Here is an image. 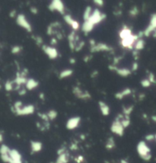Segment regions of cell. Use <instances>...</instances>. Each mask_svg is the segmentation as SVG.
I'll return each mask as SVG.
<instances>
[{
	"label": "cell",
	"mask_w": 156,
	"mask_h": 163,
	"mask_svg": "<svg viewBox=\"0 0 156 163\" xmlns=\"http://www.w3.org/2000/svg\"><path fill=\"white\" fill-rule=\"evenodd\" d=\"M148 79H149V81H150L151 83H156V79H155V75L153 74V73H149V76H148Z\"/></svg>",
	"instance_id": "obj_41"
},
{
	"label": "cell",
	"mask_w": 156,
	"mask_h": 163,
	"mask_svg": "<svg viewBox=\"0 0 156 163\" xmlns=\"http://www.w3.org/2000/svg\"><path fill=\"white\" fill-rule=\"evenodd\" d=\"M95 27V25L92 23L90 22L89 21H85L82 25V31L85 34H88L93 30Z\"/></svg>",
	"instance_id": "obj_24"
},
{
	"label": "cell",
	"mask_w": 156,
	"mask_h": 163,
	"mask_svg": "<svg viewBox=\"0 0 156 163\" xmlns=\"http://www.w3.org/2000/svg\"><path fill=\"white\" fill-rule=\"evenodd\" d=\"M152 120L153 121L155 122V123H156V115H153V116L152 117Z\"/></svg>",
	"instance_id": "obj_54"
},
{
	"label": "cell",
	"mask_w": 156,
	"mask_h": 163,
	"mask_svg": "<svg viewBox=\"0 0 156 163\" xmlns=\"http://www.w3.org/2000/svg\"><path fill=\"white\" fill-rule=\"evenodd\" d=\"M42 50L47 54L50 60H55L59 56V52L56 48L53 46H48L43 44L42 46Z\"/></svg>",
	"instance_id": "obj_11"
},
{
	"label": "cell",
	"mask_w": 156,
	"mask_h": 163,
	"mask_svg": "<svg viewBox=\"0 0 156 163\" xmlns=\"http://www.w3.org/2000/svg\"><path fill=\"white\" fill-rule=\"evenodd\" d=\"M98 70H94V71L91 73V77L94 79V78H95V77L98 76Z\"/></svg>",
	"instance_id": "obj_45"
},
{
	"label": "cell",
	"mask_w": 156,
	"mask_h": 163,
	"mask_svg": "<svg viewBox=\"0 0 156 163\" xmlns=\"http://www.w3.org/2000/svg\"><path fill=\"white\" fill-rule=\"evenodd\" d=\"M145 140L146 142H152L155 140V134L152 133H149V134H147L145 137Z\"/></svg>",
	"instance_id": "obj_38"
},
{
	"label": "cell",
	"mask_w": 156,
	"mask_h": 163,
	"mask_svg": "<svg viewBox=\"0 0 156 163\" xmlns=\"http://www.w3.org/2000/svg\"><path fill=\"white\" fill-rule=\"evenodd\" d=\"M105 19H106V15L103 13V12H101L98 9H95L93 11V12H92V15H91L90 19L88 20H87V21H89L90 22L92 23L95 26L97 24H100Z\"/></svg>",
	"instance_id": "obj_6"
},
{
	"label": "cell",
	"mask_w": 156,
	"mask_h": 163,
	"mask_svg": "<svg viewBox=\"0 0 156 163\" xmlns=\"http://www.w3.org/2000/svg\"><path fill=\"white\" fill-rule=\"evenodd\" d=\"M155 140L156 141V133H155Z\"/></svg>",
	"instance_id": "obj_56"
},
{
	"label": "cell",
	"mask_w": 156,
	"mask_h": 163,
	"mask_svg": "<svg viewBox=\"0 0 156 163\" xmlns=\"http://www.w3.org/2000/svg\"><path fill=\"white\" fill-rule=\"evenodd\" d=\"M10 158H11V162L10 163H17L22 162V156L20 153L19 150L15 149H11L10 151Z\"/></svg>",
	"instance_id": "obj_18"
},
{
	"label": "cell",
	"mask_w": 156,
	"mask_h": 163,
	"mask_svg": "<svg viewBox=\"0 0 156 163\" xmlns=\"http://www.w3.org/2000/svg\"><path fill=\"white\" fill-rule=\"evenodd\" d=\"M50 44L51 45H56V44H57V40H56V38H52L51 41H50Z\"/></svg>",
	"instance_id": "obj_49"
},
{
	"label": "cell",
	"mask_w": 156,
	"mask_h": 163,
	"mask_svg": "<svg viewBox=\"0 0 156 163\" xmlns=\"http://www.w3.org/2000/svg\"><path fill=\"white\" fill-rule=\"evenodd\" d=\"M75 162L76 163H83L85 162V158L82 155H78L75 159Z\"/></svg>",
	"instance_id": "obj_40"
},
{
	"label": "cell",
	"mask_w": 156,
	"mask_h": 163,
	"mask_svg": "<svg viewBox=\"0 0 156 163\" xmlns=\"http://www.w3.org/2000/svg\"><path fill=\"white\" fill-rule=\"evenodd\" d=\"M110 130V131L113 134H115V135L118 136V137H123L124 135L125 128L123 126V124H122V123H121L120 120L117 117H115L114 120L112 122Z\"/></svg>",
	"instance_id": "obj_4"
},
{
	"label": "cell",
	"mask_w": 156,
	"mask_h": 163,
	"mask_svg": "<svg viewBox=\"0 0 156 163\" xmlns=\"http://www.w3.org/2000/svg\"><path fill=\"white\" fill-rule=\"evenodd\" d=\"M139 12H140V10H139V9H138L136 6L132 7V9L129 11V14H130V15L131 17H136V15H138Z\"/></svg>",
	"instance_id": "obj_33"
},
{
	"label": "cell",
	"mask_w": 156,
	"mask_h": 163,
	"mask_svg": "<svg viewBox=\"0 0 156 163\" xmlns=\"http://www.w3.org/2000/svg\"><path fill=\"white\" fill-rule=\"evenodd\" d=\"M91 58H92V56H85V57H84V59H83L84 62L88 63L90 61V60H91Z\"/></svg>",
	"instance_id": "obj_46"
},
{
	"label": "cell",
	"mask_w": 156,
	"mask_h": 163,
	"mask_svg": "<svg viewBox=\"0 0 156 163\" xmlns=\"http://www.w3.org/2000/svg\"><path fill=\"white\" fill-rule=\"evenodd\" d=\"M144 98H145V95H144V94H140V96H139L140 100H143L144 99Z\"/></svg>",
	"instance_id": "obj_53"
},
{
	"label": "cell",
	"mask_w": 156,
	"mask_h": 163,
	"mask_svg": "<svg viewBox=\"0 0 156 163\" xmlns=\"http://www.w3.org/2000/svg\"><path fill=\"white\" fill-rule=\"evenodd\" d=\"M17 163H22V162H17Z\"/></svg>",
	"instance_id": "obj_57"
},
{
	"label": "cell",
	"mask_w": 156,
	"mask_h": 163,
	"mask_svg": "<svg viewBox=\"0 0 156 163\" xmlns=\"http://www.w3.org/2000/svg\"><path fill=\"white\" fill-rule=\"evenodd\" d=\"M10 149L7 145L2 143L0 148V153H1V159L5 163L11 162V158H10Z\"/></svg>",
	"instance_id": "obj_13"
},
{
	"label": "cell",
	"mask_w": 156,
	"mask_h": 163,
	"mask_svg": "<svg viewBox=\"0 0 156 163\" xmlns=\"http://www.w3.org/2000/svg\"><path fill=\"white\" fill-rule=\"evenodd\" d=\"M108 68H109L110 70L114 71L121 77L130 76L131 75V73H132V70H130V69H127V68H119L117 67V66H116V65H113V64L108 66Z\"/></svg>",
	"instance_id": "obj_12"
},
{
	"label": "cell",
	"mask_w": 156,
	"mask_h": 163,
	"mask_svg": "<svg viewBox=\"0 0 156 163\" xmlns=\"http://www.w3.org/2000/svg\"><path fill=\"white\" fill-rule=\"evenodd\" d=\"M93 1L94 3L96 5V6H98V7H102L103 6H104V0H92Z\"/></svg>",
	"instance_id": "obj_42"
},
{
	"label": "cell",
	"mask_w": 156,
	"mask_h": 163,
	"mask_svg": "<svg viewBox=\"0 0 156 163\" xmlns=\"http://www.w3.org/2000/svg\"><path fill=\"white\" fill-rule=\"evenodd\" d=\"M98 107L99 109H100V113H101V115L103 116H108L110 115V108L109 105L106 103V102H104L103 101H98Z\"/></svg>",
	"instance_id": "obj_20"
},
{
	"label": "cell",
	"mask_w": 156,
	"mask_h": 163,
	"mask_svg": "<svg viewBox=\"0 0 156 163\" xmlns=\"http://www.w3.org/2000/svg\"><path fill=\"white\" fill-rule=\"evenodd\" d=\"M140 84H141V85L143 88H149V87L151 86L152 83H151L150 81H149V79L147 78V79H142L141 82H140Z\"/></svg>",
	"instance_id": "obj_35"
},
{
	"label": "cell",
	"mask_w": 156,
	"mask_h": 163,
	"mask_svg": "<svg viewBox=\"0 0 156 163\" xmlns=\"http://www.w3.org/2000/svg\"><path fill=\"white\" fill-rule=\"evenodd\" d=\"M80 123H81V117L78 116L72 117L66 121V127L69 130H73L78 127Z\"/></svg>",
	"instance_id": "obj_14"
},
{
	"label": "cell",
	"mask_w": 156,
	"mask_h": 163,
	"mask_svg": "<svg viewBox=\"0 0 156 163\" xmlns=\"http://www.w3.org/2000/svg\"><path fill=\"white\" fill-rule=\"evenodd\" d=\"M116 147V142L115 140L113 137H108V140H106L105 142V149L108 151H111V150L114 149V148Z\"/></svg>",
	"instance_id": "obj_25"
},
{
	"label": "cell",
	"mask_w": 156,
	"mask_h": 163,
	"mask_svg": "<svg viewBox=\"0 0 156 163\" xmlns=\"http://www.w3.org/2000/svg\"><path fill=\"white\" fill-rule=\"evenodd\" d=\"M136 151L140 158H141L144 161H150L152 157V150L149 145L147 144L146 141L145 140H141L138 142L137 146H136Z\"/></svg>",
	"instance_id": "obj_2"
},
{
	"label": "cell",
	"mask_w": 156,
	"mask_h": 163,
	"mask_svg": "<svg viewBox=\"0 0 156 163\" xmlns=\"http://www.w3.org/2000/svg\"><path fill=\"white\" fill-rule=\"evenodd\" d=\"M145 47V41L142 39V38H140L135 43V46H134V50L137 51H142L143 48Z\"/></svg>",
	"instance_id": "obj_28"
},
{
	"label": "cell",
	"mask_w": 156,
	"mask_h": 163,
	"mask_svg": "<svg viewBox=\"0 0 156 163\" xmlns=\"http://www.w3.org/2000/svg\"><path fill=\"white\" fill-rule=\"evenodd\" d=\"M73 93L77 98L83 101H88L91 98V94L87 90H83L78 86H74L73 88Z\"/></svg>",
	"instance_id": "obj_7"
},
{
	"label": "cell",
	"mask_w": 156,
	"mask_h": 163,
	"mask_svg": "<svg viewBox=\"0 0 156 163\" xmlns=\"http://www.w3.org/2000/svg\"><path fill=\"white\" fill-rule=\"evenodd\" d=\"M132 94V89L130 88H125L115 94V98L117 100H122L124 98L130 96Z\"/></svg>",
	"instance_id": "obj_21"
},
{
	"label": "cell",
	"mask_w": 156,
	"mask_h": 163,
	"mask_svg": "<svg viewBox=\"0 0 156 163\" xmlns=\"http://www.w3.org/2000/svg\"><path fill=\"white\" fill-rule=\"evenodd\" d=\"M120 163H130V162H129L128 160L126 159H121L120 161Z\"/></svg>",
	"instance_id": "obj_52"
},
{
	"label": "cell",
	"mask_w": 156,
	"mask_h": 163,
	"mask_svg": "<svg viewBox=\"0 0 156 163\" xmlns=\"http://www.w3.org/2000/svg\"><path fill=\"white\" fill-rule=\"evenodd\" d=\"M121 59H122L121 56H116V57H114V59H113V65H116V66H117V64L119 63V62L120 61Z\"/></svg>",
	"instance_id": "obj_43"
},
{
	"label": "cell",
	"mask_w": 156,
	"mask_h": 163,
	"mask_svg": "<svg viewBox=\"0 0 156 163\" xmlns=\"http://www.w3.org/2000/svg\"><path fill=\"white\" fill-rule=\"evenodd\" d=\"M134 107L133 105H128V106H125L123 108V113L124 115H127V116H130V115L132 114V111H133Z\"/></svg>",
	"instance_id": "obj_30"
},
{
	"label": "cell",
	"mask_w": 156,
	"mask_h": 163,
	"mask_svg": "<svg viewBox=\"0 0 156 163\" xmlns=\"http://www.w3.org/2000/svg\"><path fill=\"white\" fill-rule=\"evenodd\" d=\"M90 50H91V53L110 52L111 51H113V49L110 46L104 43H97L94 47H91Z\"/></svg>",
	"instance_id": "obj_15"
},
{
	"label": "cell",
	"mask_w": 156,
	"mask_h": 163,
	"mask_svg": "<svg viewBox=\"0 0 156 163\" xmlns=\"http://www.w3.org/2000/svg\"><path fill=\"white\" fill-rule=\"evenodd\" d=\"M48 9L50 11H56L62 15H65V6L62 0H52L49 5Z\"/></svg>",
	"instance_id": "obj_9"
},
{
	"label": "cell",
	"mask_w": 156,
	"mask_h": 163,
	"mask_svg": "<svg viewBox=\"0 0 156 163\" xmlns=\"http://www.w3.org/2000/svg\"><path fill=\"white\" fill-rule=\"evenodd\" d=\"M63 19H64V21H66L67 24H69V26L72 28L73 31H76L79 29L80 28V25H79V23L76 21V20H75L73 17H72V15H69V14H65V15H63Z\"/></svg>",
	"instance_id": "obj_16"
},
{
	"label": "cell",
	"mask_w": 156,
	"mask_h": 163,
	"mask_svg": "<svg viewBox=\"0 0 156 163\" xmlns=\"http://www.w3.org/2000/svg\"><path fill=\"white\" fill-rule=\"evenodd\" d=\"M132 33L131 29H130L128 26H126V25L123 26V28H121V30L119 32V36L120 40H123L126 38H128V37H130V36L132 35Z\"/></svg>",
	"instance_id": "obj_22"
},
{
	"label": "cell",
	"mask_w": 156,
	"mask_h": 163,
	"mask_svg": "<svg viewBox=\"0 0 156 163\" xmlns=\"http://www.w3.org/2000/svg\"><path fill=\"white\" fill-rule=\"evenodd\" d=\"M85 41H79V42L78 43V44L76 45V49H75V51H77V52H78V51H81L83 49V47H85Z\"/></svg>",
	"instance_id": "obj_37"
},
{
	"label": "cell",
	"mask_w": 156,
	"mask_h": 163,
	"mask_svg": "<svg viewBox=\"0 0 156 163\" xmlns=\"http://www.w3.org/2000/svg\"><path fill=\"white\" fill-rule=\"evenodd\" d=\"M12 111L18 116H28L33 115L35 111V107L33 105H24L21 101H18L13 105Z\"/></svg>",
	"instance_id": "obj_1"
},
{
	"label": "cell",
	"mask_w": 156,
	"mask_h": 163,
	"mask_svg": "<svg viewBox=\"0 0 156 163\" xmlns=\"http://www.w3.org/2000/svg\"><path fill=\"white\" fill-rule=\"evenodd\" d=\"M69 63H70L71 64H75V63H76V60H75L74 58H73V57H72V58L69 59Z\"/></svg>",
	"instance_id": "obj_51"
},
{
	"label": "cell",
	"mask_w": 156,
	"mask_h": 163,
	"mask_svg": "<svg viewBox=\"0 0 156 163\" xmlns=\"http://www.w3.org/2000/svg\"><path fill=\"white\" fill-rule=\"evenodd\" d=\"M92 12H93V10H92V8L91 6H87L85 8V9L83 13L84 21H87V20H88L90 19L91 15H92Z\"/></svg>",
	"instance_id": "obj_29"
},
{
	"label": "cell",
	"mask_w": 156,
	"mask_h": 163,
	"mask_svg": "<svg viewBox=\"0 0 156 163\" xmlns=\"http://www.w3.org/2000/svg\"><path fill=\"white\" fill-rule=\"evenodd\" d=\"M39 85V83L38 81H37L34 79H28L27 81L26 84H25V88L27 90L32 91L33 89H35Z\"/></svg>",
	"instance_id": "obj_23"
},
{
	"label": "cell",
	"mask_w": 156,
	"mask_h": 163,
	"mask_svg": "<svg viewBox=\"0 0 156 163\" xmlns=\"http://www.w3.org/2000/svg\"><path fill=\"white\" fill-rule=\"evenodd\" d=\"M38 116L44 122H49V120H50L47 113H38Z\"/></svg>",
	"instance_id": "obj_39"
},
{
	"label": "cell",
	"mask_w": 156,
	"mask_h": 163,
	"mask_svg": "<svg viewBox=\"0 0 156 163\" xmlns=\"http://www.w3.org/2000/svg\"><path fill=\"white\" fill-rule=\"evenodd\" d=\"M57 158L54 163H69L70 154L65 146H61L57 150Z\"/></svg>",
	"instance_id": "obj_3"
},
{
	"label": "cell",
	"mask_w": 156,
	"mask_h": 163,
	"mask_svg": "<svg viewBox=\"0 0 156 163\" xmlns=\"http://www.w3.org/2000/svg\"><path fill=\"white\" fill-rule=\"evenodd\" d=\"M14 85L15 84H14L13 81H6V83H5V89L7 92H11L14 89Z\"/></svg>",
	"instance_id": "obj_32"
},
{
	"label": "cell",
	"mask_w": 156,
	"mask_h": 163,
	"mask_svg": "<svg viewBox=\"0 0 156 163\" xmlns=\"http://www.w3.org/2000/svg\"><path fill=\"white\" fill-rule=\"evenodd\" d=\"M152 36H153V38H156V31H155L154 32L152 33Z\"/></svg>",
	"instance_id": "obj_55"
},
{
	"label": "cell",
	"mask_w": 156,
	"mask_h": 163,
	"mask_svg": "<svg viewBox=\"0 0 156 163\" xmlns=\"http://www.w3.org/2000/svg\"><path fill=\"white\" fill-rule=\"evenodd\" d=\"M30 148L32 154L38 153L43 149V143L40 141L31 140L30 142Z\"/></svg>",
	"instance_id": "obj_19"
},
{
	"label": "cell",
	"mask_w": 156,
	"mask_h": 163,
	"mask_svg": "<svg viewBox=\"0 0 156 163\" xmlns=\"http://www.w3.org/2000/svg\"><path fill=\"white\" fill-rule=\"evenodd\" d=\"M19 94L20 95H24L26 94V88H21L19 91Z\"/></svg>",
	"instance_id": "obj_48"
},
{
	"label": "cell",
	"mask_w": 156,
	"mask_h": 163,
	"mask_svg": "<svg viewBox=\"0 0 156 163\" xmlns=\"http://www.w3.org/2000/svg\"><path fill=\"white\" fill-rule=\"evenodd\" d=\"M155 31H156V13L152 14V16H151L149 25L142 31L143 36L149 37L151 34H152V33Z\"/></svg>",
	"instance_id": "obj_10"
},
{
	"label": "cell",
	"mask_w": 156,
	"mask_h": 163,
	"mask_svg": "<svg viewBox=\"0 0 156 163\" xmlns=\"http://www.w3.org/2000/svg\"><path fill=\"white\" fill-rule=\"evenodd\" d=\"M68 41H69V45L72 51L76 49V47L78 44V37L76 34V32L75 31H73L70 34L68 35Z\"/></svg>",
	"instance_id": "obj_17"
},
{
	"label": "cell",
	"mask_w": 156,
	"mask_h": 163,
	"mask_svg": "<svg viewBox=\"0 0 156 163\" xmlns=\"http://www.w3.org/2000/svg\"><path fill=\"white\" fill-rule=\"evenodd\" d=\"M138 68H139V63L137 62H135L132 63V72H135L138 70Z\"/></svg>",
	"instance_id": "obj_44"
},
{
	"label": "cell",
	"mask_w": 156,
	"mask_h": 163,
	"mask_svg": "<svg viewBox=\"0 0 156 163\" xmlns=\"http://www.w3.org/2000/svg\"><path fill=\"white\" fill-rule=\"evenodd\" d=\"M60 26V22H57V21H56V22H53V23H51V24H50V25H48V27H47V34L48 35H52L53 34V31H54V29H56V28H57L58 27Z\"/></svg>",
	"instance_id": "obj_27"
},
{
	"label": "cell",
	"mask_w": 156,
	"mask_h": 163,
	"mask_svg": "<svg viewBox=\"0 0 156 163\" xmlns=\"http://www.w3.org/2000/svg\"><path fill=\"white\" fill-rule=\"evenodd\" d=\"M10 17L11 18H14L16 15V11L15 10H13V11H11V12H10Z\"/></svg>",
	"instance_id": "obj_50"
},
{
	"label": "cell",
	"mask_w": 156,
	"mask_h": 163,
	"mask_svg": "<svg viewBox=\"0 0 156 163\" xmlns=\"http://www.w3.org/2000/svg\"><path fill=\"white\" fill-rule=\"evenodd\" d=\"M21 51H22V47L19 45H15L11 48V53H13V54H18Z\"/></svg>",
	"instance_id": "obj_36"
},
{
	"label": "cell",
	"mask_w": 156,
	"mask_h": 163,
	"mask_svg": "<svg viewBox=\"0 0 156 163\" xmlns=\"http://www.w3.org/2000/svg\"><path fill=\"white\" fill-rule=\"evenodd\" d=\"M73 74V70H72V69H65V70H63V71L60 72L59 78H60V79H66V78L70 77Z\"/></svg>",
	"instance_id": "obj_26"
},
{
	"label": "cell",
	"mask_w": 156,
	"mask_h": 163,
	"mask_svg": "<svg viewBox=\"0 0 156 163\" xmlns=\"http://www.w3.org/2000/svg\"><path fill=\"white\" fill-rule=\"evenodd\" d=\"M139 34H132L128 38H126L123 40H120V44L123 48L129 49V50H134L135 43L140 39Z\"/></svg>",
	"instance_id": "obj_5"
},
{
	"label": "cell",
	"mask_w": 156,
	"mask_h": 163,
	"mask_svg": "<svg viewBox=\"0 0 156 163\" xmlns=\"http://www.w3.org/2000/svg\"><path fill=\"white\" fill-rule=\"evenodd\" d=\"M16 23L19 26L24 28V30H26L28 32L32 31L31 24L28 21V19H26L25 15H23V14H19V15H17Z\"/></svg>",
	"instance_id": "obj_8"
},
{
	"label": "cell",
	"mask_w": 156,
	"mask_h": 163,
	"mask_svg": "<svg viewBox=\"0 0 156 163\" xmlns=\"http://www.w3.org/2000/svg\"><path fill=\"white\" fill-rule=\"evenodd\" d=\"M32 38H33V40L34 41V42H35L36 44H37V46H41V47H42V46L43 45V39H42V38L40 37V36H37V35L36 36L35 35V36H33Z\"/></svg>",
	"instance_id": "obj_34"
},
{
	"label": "cell",
	"mask_w": 156,
	"mask_h": 163,
	"mask_svg": "<svg viewBox=\"0 0 156 163\" xmlns=\"http://www.w3.org/2000/svg\"><path fill=\"white\" fill-rule=\"evenodd\" d=\"M30 10L32 13L33 14V15H36V14H37V12H38V10H37V8H35V7H31Z\"/></svg>",
	"instance_id": "obj_47"
},
{
	"label": "cell",
	"mask_w": 156,
	"mask_h": 163,
	"mask_svg": "<svg viewBox=\"0 0 156 163\" xmlns=\"http://www.w3.org/2000/svg\"><path fill=\"white\" fill-rule=\"evenodd\" d=\"M47 116H48L50 120H55L58 116V113L56 110H53V109H51L50 111H47Z\"/></svg>",
	"instance_id": "obj_31"
}]
</instances>
